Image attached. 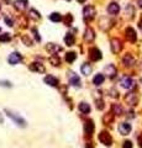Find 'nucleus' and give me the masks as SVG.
I'll use <instances>...</instances> for the list:
<instances>
[{
    "mask_svg": "<svg viewBox=\"0 0 142 148\" xmlns=\"http://www.w3.org/2000/svg\"><path fill=\"white\" fill-rule=\"evenodd\" d=\"M122 50V43L120 40L115 38V40H111V51L114 52V53H119Z\"/></svg>",
    "mask_w": 142,
    "mask_h": 148,
    "instance_id": "obj_8",
    "label": "nucleus"
},
{
    "mask_svg": "<svg viewBox=\"0 0 142 148\" xmlns=\"http://www.w3.org/2000/svg\"><path fill=\"white\" fill-rule=\"evenodd\" d=\"M51 63L53 65H59V59L58 58H54V54H53V57H51Z\"/></svg>",
    "mask_w": 142,
    "mask_h": 148,
    "instance_id": "obj_33",
    "label": "nucleus"
},
{
    "mask_svg": "<svg viewBox=\"0 0 142 148\" xmlns=\"http://www.w3.org/2000/svg\"><path fill=\"white\" fill-rule=\"evenodd\" d=\"M0 85H5V87H11L9 81H0Z\"/></svg>",
    "mask_w": 142,
    "mask_h": 148,
    "instance_id": "obj_39",
    "label": "nucleus"
},
{
    "mask_svg": "<svg viewBox=\"0 0 142 148\" xmlns=\"http://www.w3.org/2000/svg\"><path fill=\"white\" fill-rule=\"evenodd\" d=\"M7 61H9L10 64H17V63H20L22 61V57L20 53H17V52H14V53H11L9 56V58H7Z\"/></svg>",
    "mask_w": 142,
    "mask_h": 148,
    "instance_id": "obj_7",
    "label": "nucleus"
},
{
    "mask_svg": "<svg viewBox=\"0 0 142 148\" xmlns=\"http://www.w3.org/2000/svg\"><path fill=\"white\" fill-rule=\"evenodd\" d=\"M92 70H93V68H92V65L89 64V63H83L82 64V67H80V72H82V74L83 75H90L92 74Z\"/></svg>",
    "mask_w": 142,
    "mask_h": 148,
    "instance_id": "obj_16",
    "label": "nucleus"
},
{
    "mask_svg": "<svg viewBox=\"0 0 142 148\" xmlns=\"http://www.w3.org/2000/svg\"><path fill=\"white\" fill-rule=\"evenodd\" d=\"M5 112H6L7 116H9V117L11 118V120H13V121L15 122V124H17L19 126H21V127H25V126H26V122H25V120H24V118H22V117L19 116V115H16L15 112H11L10 110H6Z\"/></svg>",
    "mask_w": 142,
    "mask_h": 148,
    "instance_id": "obj_1",
    "label": "nucleus"
},
{
    "mask_svg": "<svg viewBox=\"0 0 142 148\" xmlns=\"http://www.w3.org/2000/svg\"><path fill=\"white\" fill-rule=\"evenodd\" d=\"M140 146H141V148H142V139L140 141Z\"/></svg>",
    "mask_w": 142,
    "mask_h": 148,
    "instance_id": "obj_44",
    "label": "nucleus"
},
{
    "mask_svg": "<svg viewBox=\"0 0 142 148\" xmlns=\"http://www.w3.org/2000/svg\"><path fill=\"white\" fill-rule=\"evenodd\" d=\"M10 40H11V36L9 33H3V35H0V41H1V42H9Z\"/></svg>",
    "mask_w": 142,
    "mask_h": 148,
    "instance_id": "obj_29",
    "label": "nucleus"
},
{
    "mask_svg": "<svg viewBox=\"0 0 142 148\" xmlns=\"http://www.w3.org/2000/svg\"><path fill=\"white\" fill-rule=\"evenodd\" d=\"M104 73H105L107 77L113 78L116 75V68H115V65H113V64H107L105 68H104Z\"/></svg>",
    "mask_w": 142,
    "mask_h": 148,
    "instance_id": "obj_14",
    "label": "nucleus"
},
{
    "mask_svg": "<svg viewBox=\"0 0 142 148\" xmlns=\"http://www.w3.org/2000/svg\"><path fill=\"white\" fill-rule=\"evenodd\" d=\"M78 1H79V3H84L85 0H78Z\"/></svg>",
    "mask_w": 142,
    "mask_h": 148,
    "instance_id": "obj_43",
    "label": "nucleus"
},
{
    "mask_svg": "<svg viewBox=\"0 0 142 148\" xmlns=\"http://www.w3.org/2000/svg\"><path fill=\"white\" fill-rule=\"evenodd\" d=\"M79 110L82 111L83 114H89L90 112V106H89V104H87V102H80L79 104Z\"/></svg>",
    "mask_w": 142,
    "mask_h": 148,
    "instance_id": "obj_24",
    "label": "nucleus"
},
{
    "mask_svg": "<svg viewBox=\"0 0 142 148\" xmlns=\"http://www.w3.org/2000/svg\"><path fill=\"white\" fill-rule=\"evenodd\" d=\"M74 36L72 35L70 32H68V33H66V36H64V42H66V44L67 46H73L74 44Z\"/></svg>",
    "mask_w": 142,
    "mask_h": 148,
    "instance_id": "obj_22",
    "label": "nucleus"
},
{
    "mask_svg": "<svg viewBox=\"0 0 142 148\" xmlns=\"http://www.w3.org/2000/svg\"><path fill=\"white\" fill-rule=\"evenodd\" d=\"M30 16H31L32 18H36V20H38V18L41 17L40 16V13H38V11H36L35 9L30 10Z\"/></svg>",
    "mask_w": 142,
    "mask_h": 148,
    "instance_id": "obj_30",
    "label": "nucleus"
},
{
    "mask_svg": "<svg viewBox=\"0 0 142 148\" xmlns=\"http://www.w3.org/2000/svg\"><path fill=\"white\" fill-rule=\"evenodd\" d=\"M99 141L102 142L103 144H105V146H111V143H113V138H111V136L107 133L106 131H103L102 133L99 135Z\"/></svg>",
    "mask_w": 142,
    "mask_h": 148,
    "instance_id": "obj_4",
    "label": "nucleus"
},
{
    "mask_svg": "<svg viewBox=\"0 0 142 148\" xmlns=\"http://www.w3.org/2000/svg\"><path fill=\"white\" fill-rule=\"evenodd\" d=\"M30 69L33 70V72H38V73H44V67L41 64V63H32L30 65Z\"/></svg>",
    "mask_w": 142,
    "mask_h": 148,
    "instance_id": "obj_20",
    "label": "nucleus"
},
{
    "mask_svg": "<svg viewBox=\"0 0 142 148\" xmlns=\"http://www.w3.org/2000/svg\"><path fill=\"white\" fill-rule=\"evenodd\" d=\"M122 148H132V143H131V141H125L124 144H122Z\"/></svg>",
    "mask_w": 142,
    "mask_h": 148,
    "instance_id": "obj_34",
    "label": "nucleus"
},
{
    "mask_svg": "<svg viewBox=\"0 0 142 148\" xmlns=\"http://www.w3.org/2000/svg\"><path fill=\"white\" fill-rule=\"evenodd\" d=\"M89 56H90V58L93 61H100L102 59V52H100L98 48H90V51H89Z\"/></svg>",
    "mask_w": 142,
    "mask_h": 148,
    "instance_id": "obj_9",
    "label": "nucleus"
},
{
    "mask_svg": "<svg viewBox=\"0 0 142 148\" xmlns=\"http://www.w3.org/2000/svg\"><path fill=\"white\" fill-rule=\"evenodd\" d=\"M22 41H24V42L27 44V46H31V44H32V42L30 41V38H29L27 36H24V37H22Z\"/></svg>",
    "mask_w": 142,
    "mask_h": 148,
    "instance_id": "obj_36",
    "label": "nucleus"
},
{
    "mask_svg": "<svg viewBox=\"0 0 142 148\" xmlns=\"http://www.w3.org/2000/svg\"><path fill=\"white\" fill-rule=\"evenodd\" d=\"M69 83L73 85V87H77V88H79L80 87V78L77 75V74H74L70 72L69 73Z\"/></svg>",
    "mask_w": 142,
    "mask_h": 148,
    "instance_id": "obj_11",
    "label": "nucleus"
},
{
    "mask_svg": "<svg viewBox=\"0 0 142 148\" xmlns=\"http://www.w3.org/2000/svg\"><path fill=\"white\" fill-rule=\"evenodd\" d=\"M110 120H111V115H109L107 117H104V121H105V122H109Z\"/></svg>",
    "mask_w": 142,
    "mask_h": 148,
    "instance_id": "obj_40",
    "label": "nucleus"
},
{
    "mask_svg": "<svg viewBox=\"0 0 142 148\" xmlns=\"http://www.w3.org/2000/svg\"><path fill=\"white\" fill-rule=\"evenodd\" d=\"M72 20H73L72 15H70V14H68V15H67V17H66V20H64L66 25H67V26H70V25H72Z\"/></svg>",
    "mask_w": 142,
    "mask_h": 148,
    "instance_id": "obj_31",
    "label": "nucleus"
},
{
    "mask_svg": "<svg viewBox=\"0 0 142 148\" xmlns=\"http://www.w3.org/2000/svg\"><path fill=\"white\" fill-rule=\"evenodd\" d=\"M96 107H98L99 110H102L103 107H104V105H103V100H96Z\"/></svg>",
    "mask_w": 142,
    "mask_h": 148,
    "instance_id": "obj_37",
    "label": "nucleus"
},
{
    "mask_svg": "<svg viewBox=\"0 0 142 148\" xmlns=\"http://www.w3.org/2000/svg\"><path fill=\"white\" fill-rule=\"evenodd\" d=\"M122 63H124V65H126V67H131L133 63H135V59L132 58L131 54H126L124 59H122Z\"/></svg>",
    "mask_w": 142,
    "mask_h": 148,
    "instance_id": "obj_21",
    "label": "nucleus"
},
{
    "mask_svg": "<svg viewBox=\"0 0 142 148\" xmlns=\"http://www.w3.org/2000/svg\"><path fill=\"white\" fill-rule=\"evenodd\" d=\"M50 20L53 22H59V21H62V16L58 13H53L50 15Z\"/></svg>",
    "mask_w": 142,
    "mask_h": 148,
    "instance_id": "obj_26",
    "label": "nucleus"
},
{
    "mask_svg": "<svg viewBox=\"0 0 142 148\" xmlns=\"http://www.w3.org/2000/svg\"><path fill=\"white\" fill-rule=\"evenodd\" d=\"M137 5L140 7H142V0H137Z\"/></svg>",
    "mask_w": 142,
    "mask_h": 148,
    "instance_id": "obj_41",
    "label": "nucleus"
},
{
    "mask_svg": "<svg viewBox=\"0 0 142 148\" xmlns=\"http://www.w3.org/2000/svg\"><path fill=\"white\" fill-rule=\"evenodd\" d=\"M125 14L127 15V17L129 18H131L132 17V15H135V9L131 6V5H129L127 7H126V10H125Z\"/></svg>",
    "mask_w": 142,
    "mask_h": 148,
    "instance_id": "obj_27",
    "label": "nucleus"
},
{
    "mask_svg": "<svg viewBox=\"0 0 142 148\" xmlns=\"http://www.w3.org/2000/svg\"><path fill=\"white\" fill-rule=\"evenodd\" d=\"M125 101L129 104V105H137V102H139V98H137V95L135 92H129L127 95L125 96Z\"/></svg>",
    "mask_w": 142,
    "mask_h": 148,
    "instance_id": "obj_5",
    "label": "nucleus"
},
{
    "mask_svg": "<svg viewBox=\"0 0 142 148\" xmlns=\"http://www.w3.org/2000/svg\"><path fill=\"white\" fill-rule=\"evenodd\" d=\"M85 148H93V147H92V144H89V143H88L87 146H85Z\"/></svg>",
    "mask_w": 142,
    "mask_h": 148,
    "instance_id": "obj_42",
    "label": "nucleus"
},
{
    "mask_svg": "<svg viewBox=\"0 0 142 148\" xmlns=\"http://www.w3.org/2000/svg\"><path fill=\"white\" fill-rule=\"evenodd\" d=\"M111 92H113V94H110V95L113 96V98H119V92H117L116 90H115V91H114V90H111Z\"/></svg>",
    "mask_w": 142,
    "mask_h": 148,
    "instance_id": "obj_38",
    "label": "nucleus"
},
{
    "mask_svg": "<svg viewBox=\"0 0 142 148\" xmlns=\"http://www.w3.org/2000/svg\"><path fill=\"white\" fill-rule=\"evenodd\" d=\"M84 132L87 133L88 136H90L93 132H94V124H93L92 120H88L87 122H85L84 125Z\"/></svg>",
    "mask_w": 142,
    "mask_h": 148,
    "instance_id": "obj_18",
    "label": "nucleus"
},
{
    "mask_svg": "<svg viewBox=\"0 0 142 148\" xmlns=\"http://www.w3.org/2000/svg\"><path fill=\"white\" fill-rule=\"evenodd\" d=\"M14 7L19 11H24L27 7V0H16L14 3Z\"/></svg>",
    "mask_w": 142,
    "mask_h": 148,
    "instance_id": "obj_15",
    "label": "nucleus"
},
{
    "mask_svg": "<svg viewBox=\"0 0 142 148\" xmlns=\"http://www.w3.org/2000/svg\"><path fill=\"white\" fill-rule=\"evenodd\" d=\"M95 14H96V10L94 9V6H92V5H88L83 9V16H84V20H87V21L94 18Z\"/></svg>",
    "mask_w": 142,
    "mask_h": 148,
    "instance_id": "obj_2",
    "label": "nucleus"
},
{
    "mask_svg": "<svg viewBox=\"0 0 142 148\" xmlns=\"http://www.w3.org/2000/svg\"><path fill=\"white\" fill-rule=\"evenodd\" d=\"M107 13L110 15H117L120 13V5L116 3H111L109 6H107Z\"/></svg>",
    "mask_w": 142,
    "mask_h": 148,
    "instance_id": "obj_13",
    "label": "nucleus"
},
{
    "mask_svg": "<svg viewBox=\"0 0 142 148\" xmlns=\"http://www.w3.org/2000/svg\"><path fill=\"white\" fill-rule=\"evenodd\" d=\"M125 35H126V38H127L130 42H135L136 41V31L133 28H131V27H127L126 28V31H125Z\"/></svg>",
    "mask_w": 142,
    "mask_h": 148,
    "instance_id": "obj_10",
    "label": "nucleus"
},
{
    "mask_svg": "<svg viewBox=\"0 0 142 148\" xmlns=\"http://www.w3.org/2000/svg\"><path fill=\"white\" fill-rule=\"evenodd\" d=\"M43 81L47 85H50V87H57L58 85V79L56 77H53V75H46Z\"/></svg>",
    "mask_w": 142,
    "mask_h": 148,
    "instance_id": "obj_12",
    "label": "nucleus"
},
{
    "mask_svg": "<svg viewBox=\"0 0 142 148\" xmlns=\"http://www.w3.org/2000/svg\"><path fill=\"white\" fill-rule=\"evenodd\" d=\"M0 31H1V30H0Z\"/></svg>",
    "mask_w": 142,
    "mask_h": 148,
    "instance_id": "obj_46",
    "label": "nucleus"
},
{
    "mask_svg": "<svg viewBox=\"0 0 142 148\" xmlns=\"http://www.w3.org/2000/svg\"><path fill=\"white\" fill-rule=\"evenodd\" d=\"M76 58H77V54L74 53V52H68V53L66 54V61L68 63H72L73 61H76Z\"/></svg>",
    "mask_w": 142,
    "mask_h": 148,
    "instance_id": "obj_25",
    "label": "nucleus"
},
{
    "mask_svg": "<svg viewBox=\"0 0 142 148\" xmlns=\"http://www.w3.org/2000/svg\"><path fill=\"white\" fill-rule=\"evenodd\" d=\"M95 38V35H94V31L90 28V27H88V28H85V31H84V40L85 41H88V42H92L93 40Z\"/></svg>",
    "mask_w": 142,
    "mask_h": 148,
    "instance_id": "obj_17",
    "label": "nucleus"
},
{
    "mask_svg": "<svg viewBox=\"0 0 142 148\" xmlns=\"http://www.w3.org/2000/svg\"><path fill=\"white\" fill-rule=\"evenodd\" d=\"M4 20H5V22H6L7 26H13V25H14V21L11 20L9 16H5V17H4Z\"/></svg>",
    "mask_w": 142,
    "mask_h": 148,
    "instance_id": "obj_32",
    "label": "nucleus"
},
{
    "mask_svg": "<svg viewBox=\"0 0 142 148\" xmlns=\"http://www.w3.org/2000/svg\"><path fill=\"white\" fill-rule=\"evenodd\" d=\"M131 125L129 124V122H121L120 125H119V132L121 133V135H129L130 132H131Z\"/></svg>",
    "mask_w": 142,
    "mask_h": 148,
    "instance_id": "obj_6",
    "label": "nucleus"
},
{
    "mask_svg": "<svg viewBox=\"0 0 142 148\" xmlns=\"http://www.w3.org/2000/svg\"><path fill=\"white\" fill-rule=\"evenodd\" d=\"M32 32H33V36H35L36 41H37V42H40V41H41V37L38 36V32H37V30L33 28V30H32Z\"/></svg>",
    "mask_w": 142,
    "mask_h": 148,
    "instance_id": "obj_35",
    "label": "nucleus"
},
{
    "mask_svg": "<svg viewBox=\"0 0 142 148\" xmlns=\"http://www.w3.org/2000/svg\"><path fill=\"white\" fill-rule=\"evenodd\" d=\"M104 80H105V77L103 74H95L94 79H93V83H94V85H100V84H103Z\"/></svg>",
    "mask_w": 142,
    "mask_h": 148,
    "instance_id": "obj_23",
    "label": "nucleus"
},
{
    "mask_svg": "<svg viewBox=\"0 0 142 148\" xmlns=\"http://www.w3.org/2000/svg\"><path fill=\"white\" fill-rule=\"evenodd\" d=\"M113 110H114V112L116 114L117 116L122 115V107L119 105V104H114V105H113Z\"/></svg>",
    "mask_w": 142,
    "mask_h": 148,
    "instance_id": "obj_28",
    "label": "nucleus"
},
{
    "mask_svg": "<svg viewBox=\"0 0 142 148\" xmlns=\"http://www.w3.org/2000/svg\"><path fill=\"white\" fill-rule=\"evenodd\" d=\"M5 1H6V3H9V1H10V0H5Z\"/></svg>",
    "mask_w": 142,
    "mask_h": 148,
    "instance_id": "obj_45",
    "label": "nucleus"
},
{
    "mask_svg": "<svg viewBox=\"0 0 142 148\" xmlns=\"http://www.w3.org/2000/svg\"><path fill=\"white\" fill-rule=\"evenodd\" d=\"M120 84H121V87L125 88V89H132L136 85L133 79L132 78H130V77H122L121 80H120Z\"/></svg>",
    "mask_w": 142,
    "mask_h": 148,
    "instance_id": "obj_3",
    "label": "nucleus"
},
{
    "mask_svg": "<svg viewBox=\"0 0 142 148\" xmlns=\"http://www.w3.org/2000/svg\"><path fill=\"white\" fill-rule=\"evenodd\" d=\"M46 48H47V51L50 52V53H52V54H56L57 52H59V51L62 50L61 47L57 46V44H54V43H48Z\"/></svg>",
    "mask_w": 142,
    "mask_h": 148,
    "instance_id": "obj_19",
    "label": "nucleus"
}]
</instances>
